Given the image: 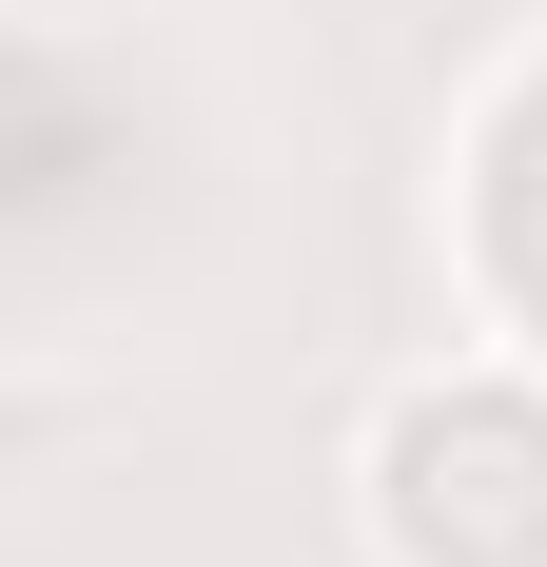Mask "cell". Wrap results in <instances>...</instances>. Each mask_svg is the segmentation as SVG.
Returning <instances> with one entry per match:
<instances>
[{"label":"cell","mask_w":547,"mask_h":567,"mask_svg":"<svg viewBox=\"0 0 547 567\" xmlns=\"http://www.w3.org/2000/svg\"><path fill=\"white\" fill-rule=\"evenodd\" d=\"M372 509H391V548H431V528L469 509L450 567H547V411H508V392H411L391 451H372Z\"/></svg>","instance_id":"1"}]
</instances>
